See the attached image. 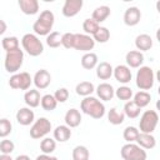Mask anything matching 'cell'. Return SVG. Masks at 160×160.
<instances>
[{
	"label": "cell",
	"instance_id": "1",
	"mask_svg": "<svg viewBox=\"0 0 160 160\" xmlns=\"http://www.w3.org/2000/svg\"><path fill=\"white\" fill-rule=\"evenodd\" d=\"M55 21V16L52 14V11L50 10H44L40 12L39 18L36 19V21L32 25V30L35 32V35H40V36H48L52 29Z\"/></svg>",
	"mask_w": 160,
	"mask_h": 160
},
{
	"label": "cell",
	"instance_id": "2",
	"mask_svg": "<svg viewBox=\"0 0 160 160\" xmlns=\"http://www.w3.org/2000/svg\"><path fill=\"white\" fill-rule=\"evenodd\" d=\"M80 108H81L84 114L91 116L92 119H101L105 115L104 104L100 100H98L96 98H94V96L84 98V100H81Z\"/></svg>",
	"mask_w": 160,
	"mask_h": 160
},
{
	"label": "cell",
	"instance_id": "3",
	"mask_svg": "<svg viewBox=\"0 0 160 160\" xmlns=\"http://www.w3.org/2000/svg\"><path fill=\"white\" fill-rule=\"evenodd\" d=\"M21 44L24 50L30 56H39L44 51V45L35 34H25L21 39Z\"/></svg>",
	"mask_w": 160,
	"mask_h": 160
},
{
	"label": "cell",
	"instance_id": "4",
	"mask_svg": "<svg viewBox=\"0 0 160 160\" xmlns=\"http://www.w3.org/2000/svg\"><path fill=\"white\" fill-rule=\"evenodd\" d=\"M136 86L142 90H150L154 86V81H155V76H154V71L150 66H141L139 68L138 72H136Z\"/></svg>",
	"mask_w": 160,
	"mask_h": 160
},
{
	"label": "cell",
	"instance_id": "5",
	"mask_svg": "<svg viewBox=\"0 0 160 160\" xmlns=\"http://www.w3.org/2000/svg\"><path fill=\"white\" fill-rule=\"evenodd\" d=\"M120 155L124 160H146L148 158L145 149L134 142L125 144L120 150Z\"/></svg>",
	"mask_w": 160,
	"mask_h": 160
},
{
	"label": "cell",
	"instance_id": "6",
	"mask_svg": "<svg viewBox=\"0 0 160 160\" xmlns=\"http://www.w3.org/2000/svg\"><path fill=\"white\" fill-rule=\"evenodd\" d=\"M159 122V115L155 110H146L142 112L140 121H139V129L140 132H145V134H151L156 125Z\"/></svg>",
	"mask_w": 160,
	"mask_h": 160
},
{
	"label": "cell",
	"instance_id": "7",
	"mask_svg": "<svg viewBox=\"0 0 160 160\" xmlns=\"http://www.w3.org/2000/svg\"><path fill=\"white\" fill-rule=\"evenodd\" d=\"M24 62V51L20 49H16L14 51H9L5 55L4 66L8 72H16Z\"/></svg>",
	"mask_w": 160,
	"mask_h": 160
},
{
	"label": "cell",
	"instance_id": "8",
	"mask_svg": "<svg viewBox=\"0 0 160 160\" xmlns=\"http://www.w3.org/2000/svg\"><path fill=\"white\" fill-rule=\"evenodd\" d=\"M51 130V122L46 118H39L30 128V136L32 139H41Z\"/></svg>",
	"mask_w": 160,
	"mask_h": 160
},
{
	"label": "cell",
	"instance_id": "9",
	"mask_svg": "<svg viewBox=\"0 0 160 160\" xmlns=\"http://www.w3.org/2000/svg\"><path fill=\"white\" fill-rule=\"evenodd\" d=\"M31 82H34V80L31 79L30 74L26 71L19 72V74H14L10 79H9V85L11 89H19V90H29Z\"/></svg>",
	"mask_w": 160,
	"mask_h": 160
},
{
	"label": "cell",
	"instance_id": "10",
	"mask_svg": "<svg viewBox=\"0 0 160 160\" xmlns=\"http://www.w3.org/2000/svg\"><path fill=\"white\" fill-rule=\"evenodd\" d=\"M95 46V40L90 35L86 34H75V40H74V49L80 50V51H86L90 52Z\"/></svg>",
	"mask_w": 160,
	"mask_h": 160
},
{
	"label": "cell",
	"instance_id": "11",
	"mask_svg": "<svg viewBox=\"0 0 160 160\" xmlns=\"http://www.w3.org/2000/svg\"><path fill=\"white\" fill-rule=\"evenodd\" d=\"M32 80H34V85L36 86V89L42 90V89H46L50 85V82H51V75H50V72L48 70L40 69V70H38L35 72Z\"/></svg>",
	"mask_w": 160,
	"mask_h": 160
},
{
	"label": "cell",
	"instance_id": "12",
	"mask_svg": "<svg viewBox=\"0 0 160 160\" xmlns=\"http://www.w3.org/2000/svg\"><path fill=\"white\" fill-rule=\"evenodd\" d=\"M82 0H66L62 6V15L66 18H72L79 14L82 8Z\"/></svg>",
	"mask_w": 160,
	"mask_h": 160
},
{
	"label": "cell",
	"instance_id": "13",
	"mask_svg": "<svg viewBox=\"0 0 160 160\" xmlns=\"http://www.w3.org/2000/svg\"><path fill=\"white\" fill-rule=\"evenodd\" d=\"M141 19V11L136 6H130L124 12V22L128 26H135L140 22Z\"/></svg>",
	"mask_w": 160,
	"mask_h": 160
},
{
	"label": "cell",
	"instance_id": "14",
	"mask_svg": "<svg viewBox=\"0 0 160 160\" xmlns=\"http://www.w3.org/2000/svg\"><path fill=\"white\" fill-rule=\"evenodd\" d=\"M131 70L128 65H118L114 69V78L116 79V81L121 82V84H128L131 81Z\"/></svg>",
	"mask_w": 160,
	"mask_h": 160
},
{
	"label": "cell",
	"instance_id": "15",
	"mask_svg": "<svg viewBox=\"0 0 160 160\" xmlns=\"http://www.w3.org/2000/svg\"><path fill=\"white\" fill-rule=\"evenodd\" d=\"M125 60H126V64L129 68H132V69L141 68V65L144 62V55L139 50H131L126 54Z\"/></svg>",
	"mask_w": 160,
	"mask_h": 160
},
{
	"label": "cell",
	"instance_id": "16",
	"mask_svg": "<svg viewBox=\"0 0 160 160\" xmlns=\"http://www.w3.org/2000/svg\"><path fill=\"white\" fill-rule=\"evenodd\" d=\"M34 119H35V114L32 110H30V108H21L16 112V121L22 126L30 125L34 121Z\"/></svg>",
	"mask_w": 160,
	"mask_h": 160
},
{
	"label": "cell",
	"instance_id": "17",
	"mask_svg": "<svg viewBox=\"0 0 160 160\" xmlns=\"http://www.w3.org/2000/svg\"><path fill=\"white\" fill-rule=\"evenodd\" d=\"M96 94H98V96H99L101 100H104V101H110V100L114 98V95H115V90H114V88H112L110 84H108V82H101V84H99L98 88H96Z\"/></svg>",
	"mask_w": 160,
	"mask_h": 160
},
{
	"label": "cell",
	"instance_id": "18",
	"mask_svg": "<svg viewBox=\"0 0 160 160\" xmlns=\"http://www.w3.org/2000/svg\"><path fill=\"white\" fill-rule=\"evenodd\" d=\"M64 120H65V125H68L70 129L71 128H76L81 122V114H80V111L78 109H74L72 108V109H70V110L66 111Z\"/></svg>",
	"mask_w": 160,
	"mask_h": 160
},
{
	"label": "cell",
	"instance_id": "19",
	"mask_svg": "<svg viewBox=\"0 0 160 160\" xmlns=\"http://www.w3.org/2000/svg\"><path fill=\"white\" fill-rule=\"evenodd\" d=\"M41 98L40 96V92L39 90L36 89H30L25 92L24 95V100H25V104L29 106V108H38L41 102Z\"/></svg>",
	"mask_w": 160,
	"mask_h": 160
},
{
	"label": "cell",
	"instance_id": "20",
	"mask_svg": "<svg viewBox=\"0 0 160 160\" xmlns=\"http://www.w3.org/2000/svg\"><path fill=\"white\" fill-rule=\"evenodd\" d=\"M19 8L26 15H35L39 11V1L38 0H19Z\"/></svg>",
	"mask_w": 160,
	"mask_h": 160
},
{
	"label": "cell",
	"instance_id": "21",
	"mask_svg": "<svg viewBox=\"0 0 160 160\" xmlns=\"http://www.w3.org/2000/svg\"><path fill=\"white\" fill-rule=\"evenodd\" d=\"M135 46L140 51H148L152 48V39L148 34H140L135 39Z\"/></svg>",
	"mask_w": 160,
	"mask_h": 160
},
{
	"label": "cell",
	"instance_id": "22",
	"mask_svg": "<svg viewBox=\"0 0 160 160\" xmlns=\"http://www.w3.org/2000/svg\"><path fill=\"white\" fill-rule=\"evenodd\" d=\"M111 75H114V69L109 62L102 61V62L98 64V66H96V76L100 80H108V79L111 78Z\"/></svg>",
	"mask_w": 160,
	"mask_h": 160
},
{
	"label": "cell",
	"instance_id": "23",
	"mask_svg": "<svg viewBox=\"0 0 160 160\" xmlns=\"http://www.w3.org/2000/svg\"><path fill=\"white\" fill-rule=\"evenodd\" d=\"M136 142H138L139 146H141V148L145 149V150L154 149L155 145H156L155 138H154L151 134H145V132H140V134H139Z\"/></svg>",
	"mask_w": 160,
	"mask_h": 160
},
{
	"label": "cell",
	"instance_id": "24",
	"mask_svg": "<svg viewBox=\"0 0 160 160\" xmlns=\"http://www.w3.org/2000/svg\"><path fill=\"white\" fill-rule=\"evenodd\" d=\"M71 136V130L68 125H59L54 130V139L59 142H65L70 139Z\"/></svg>",
	"mask_w": 160,
	"mask_h": 160
},
{
	"label": "cell",
	"instance_id": "25",
	"mask_svg": "<svg viewBox=\"0 0 160 160\" xmlns=\"http://www.w3.org/2000/svg\"><path fill=\"white\" fill-rule=\"evenodd\" d=\"M110 8L108 5H101V6H98L94 11H92V15H91V19H94L96 22H102L105 21L109 16H110Z\"/></svg>",
	"mask_w": 160,
	"mask_h": 160
},
{
	"label": "cell",
	"instance_id": "26",
	"mask_svg": "<svg viewBox=\"0 0 160 160\" xmlns=\"http://www.w3.org/2000/svg\"><path fill=\"white\" fill-rule=\"evenodd\" d=\"M98 55L95 52H86L81 58V66L86 70H91L98 66Z\"/></svg>",
	"mask_w": 160,
	"mask_h": 160
},
{
	"label": "cell",
	"instance_id": "27",
	"mask_svg": "<svg viewBox=\"0 0 160 160\" xmlns=\"http://www.w3.org/2000/svg\"><path fill=\"white\" fill-rule=\"evenodd\" d=\"M75 91H76L78 95L88 98V96H90L95 91V88H94V84L90 82V81H81V82H79L76 85Z\"/></svg>",
	"mask_w": 160,
	"mask_h": 160
},
{
	"label": "cell",
	"instance_id": "28",
	"mask_svg": "<svg viewBox=\"0 0 160 160\" xmlns=\"http://www.w3.org/2000/svg\"><path fill=\"white\" fill-rule=\"evenodd\" d=\"M108 120L112 125H120L125 120V114L124 111H119L116 108H111L108 112Z\"/></svg>",
	"mask_w": 160,
	"mask_h": 160
},
{
	"label": "cell",
	"instance_id": "29",
	"mask_svg": "<svg viewBox=\"0 0 160 160\" xmlns=\"http://www.w3.org/2000/svg\"><path fill=\"white\" fill-rule=\"evenodd\" d=\"M140 110H141V108H139L132 100L126 101V104L124 105V114H125V116H128L130 119H136L140 115Z\"/></svg>",
	"mask_w": 160,
	"mask_h": 160
},
{
	"label": "cell",
	"instance_id": "30",
	"mask_svg": "<svg viewBox=\"0 0 160 160\" xmlns=\"http://www.w3.org/2000/svg\"><path fill=\"white\" fill-rule=\"evenodd\" d=\"M1 46L6 52L20 49L19 48V39L16 36H6L1 40Z\"/></svg>",
	"mask_w": 160,
	"mask_h": 160
},
{
	"label": "cell",
	"instance_id": "31",
	"mask_svg": "<svg viewBox=\"0 0 160 160\" xmlns=\"http://www.w3.org/2000/svg\"><path fill=\"white\" fill-rule=\"evenodd\" d=\"M150 100H151V95L148 92V91H139V92H136L135 95H134V102L139 106V108H145V106H148L149 105V102H150Z\"/></svg>",
	"mask_w": 160,
	"mask_h": 160
},
{
	"label": "cell",
	"instance_id": "32",
	"mask_svg": "<svg viewBox=\"0 0 160 160\" xmlns=\"http://www.w3.org/2000/svg\"><path fill=\"white\" fill-rule=\"evenodd\" d=\"M40 105H41V108H42L44 110H46V111H52V110L56 109L58 101H56V99H55L54 95L46 94V95H44V96L41 98Z\"/></svg>",
	"mask_w": 160,
	"mask_h": 160
},
{
	"label": "cell",
	"instance_id": "33",
	"mask_svg": "<svg viewBox=\"0 0 160 160\" xmlns=\"http://www.w3.org/2000/svg\"><path fill=\"white\" fill-rule=\"evenodd\" d=\"M72 160H89L90 158V152L88 150L86 146L84 145H78L72 149Z\"/></svg>",
	"mask_w": 160,
	"mask_h": 160
},
{
	"label": "cell",
	"instance_id": "34",
	"mask_svg": "<svg viewBox=\"0 0 160 160\" xmlns=\"http://www.w3.org/2000/svg\"><path fill=\"white\" fill-rule=\"evenodd\" d=\"M56 149V140L51 139V138H44L40 142V150L42 151V154H48L50 155L51 152H54Z\"/></svg>",
	"mask_w": 160,
	"mask_h": 160
},
{
	"label": "cell",
	"instance_id": "35",
	"mask_svg": "<svg viewBox=\"0 0 160 160\" xmlns=\"http://www.w3.org/2000/svg\"><path fill=\"white\" fill-rule=\"evenodd\" d=\"M100 25L94 19H85L82 22V30L86 35H94L99 30Z\"/></svg>",
	"mask_w": 160,
	"mask_h": 160
},
{
	"label": "cell",
	"instance_id": "36",
	"mask_svg": "<svg viewBox=\"0 0 160 160\" xmlns=\"http://www.w3.org/2000/svg\"><path fill=\"white\" fill-rule=\"evenodd\" d=\"M61 40H62V35L58 31H52L46 36V44L49 48L56 49L61 45Z\"/></svg>",
	"mask_w": 160,
	"mask_h": 160
},
{
	"label": "cell",
	"instance_id": "37",
	"mask_svg": "<svg viewBox=\"0 0 160 160\" xmlns=\"http://www.w3.org/2000/svg\"><path fill=\"white\" fill-rule=\"evenodd\" d=\"M115 96L119 100H124V101H130L132 98V90L129 86H120L115 90Z\"/></svg>",
	"mask_w": 160,
	"mask_h": 160
},
{
	"label": "cell",
	"instance_id": "38",
	"mask_svg": "<svg viewBox=\"0 0 160 160\" xmlns=\"http://www.w3.org/2000/svg\"><path fill=\"white\" fill-rule=\"evenodd\" d=\"M92 38H94L95 41H98V42H100V44L108 42V40L110 39V31H109L108 28H105V26H100L99 30L92 35Z\"/></svg>",
	"mask_w": 160,
	"mask_h": 160
},
{
	"label": "cell",
	"instance_id": "39",
	"mask_svg": "<svg viewBox=\"0 0 160 160\" xmlns=\"http://www.w3.org/2000/svg\"><path fill=\"white\" fill-rule=\"evenodd\" d=\"M139 134H140V131H139L135 126H128V128H125V130H124V132H122V136H124L125 141H128V142H134V141L138 140Z\"/></svg>",
	"mask_w": 160,
	"mask_h": 160
},
{
	"label": "cell",
	"instance_id": "40",
	"mask_svg": "<svg viewBox=\"0 0 160 160\" xmlns=\"http://www.w3.org/2000/svg\"><path fill=\"white\" fill-rule=\"evenodd\" d=\"M11 129H12V125L8 119L4 118L0 120V136L1 138H6L11 132Z\"/></svg>",
	"mask_w": 160,
	"mask_h": 160
},
{
	"label": "cell",
	"instance_id": "41",
	"mask_svg": "<svg viewBox=\"0 0 160 160\" xmlns=\"http://www.w3.org/2000/svg\"><path fill=\"white\" fill-rule=\"evenodd\" d=\"M14 149H15V145H14V142L11 140H6V139L1 140V142H0V151H1V154L10 155L14 151Z\"/></svg>",
	"mask_w": 160,
	"mask_h": 160
},
{
	"label": "cell",
	"instance_id": "42",
	"mask_svg": "<svg viewBox=\"0 0 160 160\" xmlns=\"http://www.w3.org/2000/svg\"><path fill=\"white\" fill-rule=\"evenodd\" d=\"M74 40H75V34H72V32H65V34H62L61 45L65 49H71V48H74Z\"/></svg>",
	"mask_w": 160,
	"mask_h": 160
},
{
	"label": "cell",
	"instance_id": "43",
	"mask_svg": "<svg viewBox=\"0 0 160 160\" xmlns=\"http://www.w3.org/2000/svg\"><path fill=\"white\" fill-rule=\"evenodd\" d=\"M55 99L58 102H65L68 99H69V90L66 88H59L55 94H54Z\"/></svg>",
	"mask_w": 160,
	"mask_h": 160
},
{
	"label": "cell",
	"instance_id": "44",
	"mask_svg": "<svg viewBox=\"0 0 160 160\" xmlns=\"http://www.w3.org/2000/svg\"><path fill=\"white\" fill-rule=\"evenodd\" d=\"M35 160H58L56 156H51V155H48V154H41L39 156H36Z\"/></svg>",
	"mask_w": 160,
	"mask_h": 160
},
{
	"label": "cell",
	"instance_id": "45",
	"mask_svg": "<svg viewBox=\"0 0 160 160\" xmlns=\"http://www.w3.org/2000/svg\"><path fill=\"white\" fill-rule=\"evenodd\" d=\"M15 160H31V159L28 155H19V156H16Z\"/></svg>",
	"mask_w": 160,
	"mask_h": 160
},
{
	"label": "cell",
	"instance_id": "46",
	"mask_svg": "<svg viewBox=\"0 0 160 160\" xmlns=\"http://www.w3.org/2000/svg\"><path fill=\"white\" fill-rule=\"evenodd\" d=\"M0 160H12L10 155H5V154H1L0 155Z\"/></svg>",
	"mask_w": 160,
	"mask_h": 160
},
{
	"label": "cell",
	"instance_id": "47",
	"mask_svg": "<svg viewBox=\"0 0 160 160\" xmlns=\"http://www.w3.org/2000/svg\"><path fill=\"white\" fill-rule=\"evenodd\" d=\"M0 24H1V30H0V34H4V31H5V29H6V25H5L4 20H0Z\"/></svg>",
	"mask_w": 160,
	"mask_h": 160
},
{
	"label": "cell",
	"instance_id": "48",
	"mask_svg": "<svg viewBox=\"0 0 160 160\" xmlns=\"http://www.w3.org/2000/svg\"><path fill=\"white\" fill-rule=\"evenodd\" d=\"M156 40L160 42V28L156 30Z\"/></svg>",
	"mask_w": 160,
	"mask_h": 160
},
{
	"label": "cell",
	"instance_id": "49",
	"mask_svg": "<svg viewBox=\"0 0 160 160\" xmlns=\"http://www.w3.org/2000/svg\"><path fill=\"white\" fill-rule=\"evenodd\" d=\"M156 110H158V111L160 112V99H159V100L156 101Z\"/></svg>",
	"mask_w": 160,
	"mask_h": 160
},
{
	"label": "cell",
	"instance_id": "50",
	"mask_svg": "<svg viewBox=\"0 0 160 160\" xmlns=\"http://www.w3.org/2000/svg\"><path fill=\"white\" fill-rule=\"evenodd\" d=\"M156 10H158V12H160V0L156 2Z\"/></svg>",
	"mask_w": 160,
	"mask_h": 160
},
{
	"label": "cell",
	"instance_id": "51",
	"mask_svg": "<svg viewBox=\"0 0 160 160\" xmlns=\"http://www.w3.org/2000/svg\"><path fill=\"white\" fill-rule=\"evenodd\" d=\"M156 80L160 82V70H158V72H156Z\"/></svg>",
	"mask_w": 160,
	"mask_h": 160
},
{
	"label": "cell",
	"instance_id": "52",
	"mask_svg": "<svg viewBox=\"0 0 160 160\" xmlns=\"http://www.w3.org/2000/svg\"><path fill=\"white\" fill-rule=\"evenodd\" d=\"M158 92H159V95H160V86L158 88Z\"/></svg>",
	"mask_w": 160,
	"mask_h": 160
},
{
	"label": "cell",
	"instance_id": "53",
	"mask_svg": "<svg viewBox=\"0 0 160 160\" xmlns=\"http://www.w3.org/2000/svg\"><path fill=\"white\" fill-rule=\"evenodd\" d=\"M159 14H160V12H159Z\"/></svg>",
	"mask_w": 160,
	"mask_h": 160
}]
</instances>
